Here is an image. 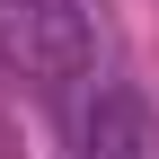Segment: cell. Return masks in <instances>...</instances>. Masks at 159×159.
<instances>
[{"instance_id":"obj_1","label":"cell","mask_w":159,"mask_h":159,"mask_svg":"<svg viewBox=\"0 0 159 159\" xmlns=\"http://www.w3.org/2000/svg\"><path fill=\"white\" fill-rule=\"evenodd\" d=\"M0 62L27 71L35 89H71L97 62L89 0H0Z\"/></svg>"},{"instance_id":"obj_2","label":"cell","mask_w":159,"mask_h":159,"mask_svg":"<svg viewBox=\"0 0 159 159\" xmlns=\"http://www.w3.org/2000/svg\"><path fill=\"white\" fill-rule=\"evenodd\" d=\"M80 159H159V106L142 89H106L89 115V150Z\"/></svg>"}]
</instances>
